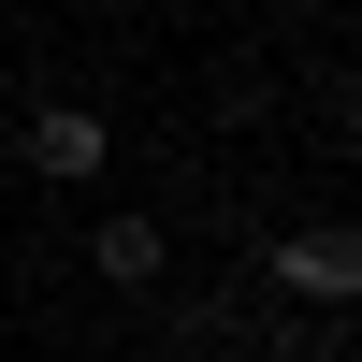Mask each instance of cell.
I'll list each match as a JSON object with an SVG mask.
<instances>
[{"label":"cell","instance_id":"6da1fadb","mask_svg":"<svg viewBox=\"0 0 362 362\" xmlns=\"http://www.w3.org/2000/svg\"><path fill=\"white\" fill-rule=\"evenodd\" d=\"M276 276L305 290V305H348V290H362V247H348V218H305V232L276 247Z\"/></svg>","mask_w":362,"mask_h":362},{"label":"cell","instance_id":"7a4b0ae2","mask_svg":"<svg viewBox=\"0 0 362 362\" xmlns=\"http://www.w3.org/2000/svg\"><path fill=\"white\" fill-rule=\"evenodd\" d=\"M29 160H44V174H102V116H87V102H44V116H29Z\"/></svg>","mask_w":362,"mask_h":362},{"label":"cell","instance_id":"3957f363","mask_svg":"<svg viewBox=\"0 0 362 362\" xmlns=\"http://www.w3.org/2000/svg\"><path fill=\"white\" fill-rule=\"evenodd\" d=\"M87 261H102L116 290H160V218H102V247H87Z\"/></svg>","mask_w":362,"mask_h":362}]
</instances>
